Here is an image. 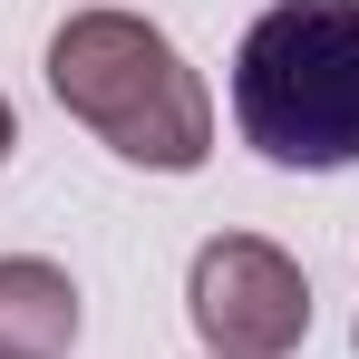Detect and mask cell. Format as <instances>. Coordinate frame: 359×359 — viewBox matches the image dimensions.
Returning <instances> with one entry per match:
<instances>
[{"instance_id": "obj_1", "label": "cell", "mask_w": 359, "mask_h": 359, "mask_svg": "<svg viewBox=\"0 0 359 359\" xmlns=\"http://www.w3.org/2000/svg\"><path fill=\"white\" fill-rule=\"evenodd\" d=\"M49 97L107 156H126V165L194 175L214 156V97H204V78L136 10H78V20H59V39H49Z\"/></svg>"}, {"instance_id": "obj_2", "label": "cell", "mask_w": 359, "mask_h": 359, "mask_svg": "<svg viewBox=\"0 0 359 359\" xmlns=\"http://www.w3.org/2000/svg\"><path fill=\"white\" fill-rule=\"evenodd\" d=\"M233 126L252 156L301 175L359 165V0H272L243 29Z\"/></svg>"}, {"instance_id": "obj_3", "label": "cell", "mask_w": 359, "mask_h": 359, "mask_svg": "<svg viewBox=\"0 0 359 359\" xmlns=\"http://www.w3.org/2000/svg\"><path fill=\"white\" fill-rule=\"evenodd\" d=\"M184 311L214 359H292L311 330V282L282 243L262 233H214L184 272Z\"/></svg>"}, {"instance_id": "obj_4", "label": "cell", "mask_w": 359, "mask_h": 359, "mask_svg": "<svg viewBox=\"0 0 359 359\" xmlns=\"http://www.w3.org/2000/svg\"><path fill=\"white\" fill-rule=\"evenodd\" d=\"M78 282L39 252H0V359H68Z\"/></svg>"}, {"instance_id": "obj_5", "label": "cell", "mask_w": 359, "mask_h": 359, "mask_svg": "<svg viewBox=\"0 0 359 359\" xmlns=\"http://www.w3.org/2000/svg\"><path fill=\"white\" fill-rule=\"evenodd\" d=\"M10 146H20V117H10V97H0V165H10Z\"/></svg>"}]
</instances>
